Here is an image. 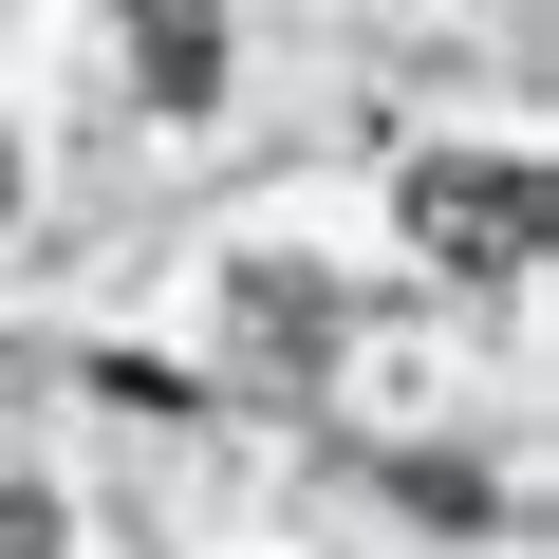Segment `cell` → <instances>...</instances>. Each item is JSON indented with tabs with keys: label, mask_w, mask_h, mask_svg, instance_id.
I'll return each instance as SVG.
<instances>
[{
	"label": "cell",
	"mask_w": 559,
	"mask_h": 559,
	"mask_svg": "<svg viewBox=\"0 0 559 559\" xmlns=\"http://www.w3.org/2000/svg\"><path fill=\"white\" fill-rule=\"evenodd\" d=\"M131 75H150V112H205L224 94V0H131Z\"/></svg>",
	"instance_id": "obj_3"
},
{
	"label": "cell",
	"mask_w": 559,
	"mask_h": 559,
	"mask_svg": "<svg viewBox=\"0 0 559 559\" xmlns=\"http://www.w3.org/2000/svg\"><path fill=\"white\" fill-rule=\"evenodd\" d=\"M224 299H242V392H318L336 373V299H318L299 261H242Z\"/></svg>",
	"instance_id": "obj_2"
},
{
	"label": "cell",
	"mask_w": 559,
	"mask_h": 559,
	"mask_svg": "<svg viewBox=\"0 0 559 559\" xmlns=\"http://www.w3.org/2000/svg\"><path fill=\"white\" fill-rule=\"evenodd\" d=\"M0 559H57V503L38 485H0Z\"/></svg>",
	"instance_id": "obj_4"
},
{
	"label": "cell",
	"mask_w": 559,
	"mask_h": 559,
	"mask_svg": "<svg viewBox=\"0 0 559 559\" xmlns=\"http://www.w3.org/2000/svg\"><path fill=\"white\" fill-rule=\"evenodd\" d=\"M0 205H20V131H0Z\"/></svg>",
	"instance_id": "obj_5"
},
{
	"label": "cell",
	"mask_w": 559,
	"mask_h": 559,
	"mask_svg": "<svg viewBox=\"0 0 559 559\" xmlns=\"http://www.w3.org/2000/svg\"><path fill=\"white\" fill-rule=\"evenodd\" d=\"M411 242H429L448 280H522V261H540V168H503V150H485V168H466V150L411 168Z\"/></svg>",
	"instance_id": "obj_1"
}]
</instances>
